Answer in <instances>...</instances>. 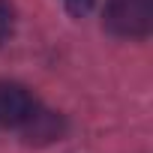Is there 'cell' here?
Returning <instances> with one entry per match:
<instances>
[{
    "label": "cell",
    "mask_w": 153,
    "mask_h": 153,
    "mask_svg": "<svg viewBox=\"0 0 153 153\" xmlns=\"http://www.w3.org/2000/svg\"><path fill=\"white\" fill-rule=\"evenodd\" d=\"M36 99L24 84L15 81H0V126L3 129H15V126H27L36 117Z\"/></svg>",
    "instance_id": "7a4b0ae2"
},
{
    "label": "cell",
    "mask_w": 153,
    "mask_h": 153,
    "mask_svg": "<svg viewBox=\"0 0 153 153\" xmlns=\"http://www.w3.org/2000/svg\"><path fill=\"white\" fill-rule=\"evenodd\" d=\"M63 3H66V9L72 12V15H87L90 9H93V3H96V0H63Z\"/></svg>",
    "instance_id": "277c9868"
},
{
    "label": "cell",
    "mask_w": 153,
    "mask_h": 153,
    "mask_svg": "<svg viewBox=\"0 0 153 153\" xmlns=\"http://www.w3.org/2000/svg\"><path fill=\"white\" fill-rule=\"evenodd\" d=\"M105 30L120 39H144L153 30V0H108Z\"/></svg>",
    "instance_id": "6da1fadb"
},
{
    "label": "cell",
    "mask_w": 153,
    "mask_h": 153,
    "mask_svg": "<svg viewBox=\"0 0 153 153\" xmlns=\"http://www.w3.org/2000/svg\"><path fill=\"white\" fill-rule=\"evenodd\" d=\"M12 33V6L9 0H0V42Z\"/></svg>",
    "instance_id": "3957f363"
}]
</instances>
